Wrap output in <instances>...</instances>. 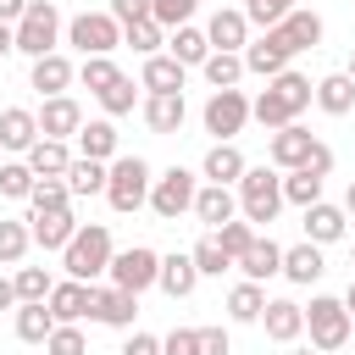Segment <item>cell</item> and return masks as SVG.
Instances as JSON below:
<instances>
[{
	"instance_id": "38",
	"label": "cell",
	"mask_w": 355,
	"mask_h": 355,
	"mask_svg": "<svg viewBox=\"0 0 355 355\" xmlns=\"http://www.w3.org/2000/svg\"><path fill=\"white\" fill-rule=\"evenodd\" d=\"M200 72H205L211 89H239V78H244V55H233V50H211Z\"/></svg>"
},
{
	"instance_id": "14",
	"label": "cell",
	"mask_w": 355,
	"mask_h": 355,
	"mask_svg": "<svg viewBox=\"0 0 355 355\" xmlns=\"http://www.w3.org/2000/svg\"><path fill=\"white\" fill-rule=\"evenodd\" d=\"M311 144H316V133H311L305 122H288V128H277V133L266 139V161H272L277 172H294V166H305Z\"/></svg>"
},
{
	"instance_id": "1",
	"label": "cell",
	"mask_w": 355,
	"mask_h": 355,
	"mask_svg": "<svg viewBox=\"0 0 355 355\" xmlns=\"http://www.w3.org/2000/svg\"><path fill=\"white\" fill-rule=\"evenodd\" d=\"M311 100H316V83L305 78V72H277V78H266V89L250 100V122H261L266 133H277V128H288V122H300L305 111H311Z\"/></svg>"
},
{
	"instance_id": "7",
	"label": "cell",
	"mask_w": 355,
	"mask_h": 355,
	"mask_svg": "<svg viewBox=\"0 0 355 355\" xmlns=\"http://www.w3.org/2000/svg\"><path fill=\"white\" fill-rule=\"evenodd\" d=\"M67 44L83 61L89 55H111V50H122V22L111 11H78V17H67Z\"/></svg>"
},
{
	"instance_id": "41",
	"label": "cell",
	"mask_w": 355,
	"mask_h": 355,
	"mask_svg": "<svg viewBox=\"0 0 355 355\" xmlns=\"http://www.w3.org/2000/svg\"><path fill=\"white\" fill-rule=\"evenodd\" d=\"M11 283H17V300H22V305L50 300V288H55V277H50L44 266H17V272H11Z\"/></svg>"
},
{
	"instance_id": "13",
	"label": "cell",
	"mask_w": 355,
	"mask_h": 355,
	"mask_svg": "<svg viewBox=\"0 0 355 355\" xmlns=\"http://www.w3.org/2000/svg\"><path fill=\"white\" fill-rule=\"evenodd\" d=\"M205 39H211V50H233V55H244V44L255 39L244 6H216L211 22H205Z\"/></svg>"
},
{
	"instance_id": "5",
	"label": "cell",
	"mask_w": 355,
	"mask_h": 355,
	"mask_svg": "<svg viewBox=\"0 0 355 355\" xmlns=\"http://www.w3.org/2000/svg\"><path fill=\"white\" fill-rule=\"evenodd\" d=\"M67 44V17L55 11V0H33L17 22V55L39 61V55H55Z\"/></svg>"
},
{
	"instance_id": "26",
	"label": "cell",
	"mask_w": 355,
	"mask_h": 355,
	"mask_svg": "<svg viewBox=\"0 0 355 355\" xmlns=\"http://www.w3.org/2000/svg\"><path fill=\"white\" fill-rule=\"evenodd\" d=\"M244 172H250V161H244L239 144H211L205 161H200V183H227V189H239Z\"/></svg>"
},
{
	"instance_id": "57",
	"label": "cell",
	"mask_w": 355,
	"mask_h": 355,
	"mask_svg": "<svg viewBox=\"0 0 355 355\" xmlns=\"http://www.w3.org/2000/svg\"><path fill=\"white\" fill-rule=\"evenodd\" d=\"M17 305H22V300H17V283L0 277V311H17Z\"/></svg>"
},
{
	"instance_id": "28",
	"label": "cell",
	"mask_w": 355,
	"mask_h": 355,
	"mask_svg": "<svg viewBox=\"0 0 355 355\" xmlns=\"http://www.w3.org/2000/svg\"><path fill=\"white\" fill-rule=\"evenodd\" d=\"M183 83H189V67H178L166 50L139 67V89H144V94H183Z\"/></svg>"
},
{
	"instance_id": "53",
	"label": "cell",
	"mask_w": 355,
	"mask_h": 355,
	"mask_svg": "<svg viewBox=\"0 0 355 355\" xmlns=\"http://www.w3.org/2000/svg\"><path fill=\"white\" fill-rule=\"evenodd\" d=\"M200 355H233L227 327H200Z\"/></svg>"
},
{
	"instance_id": "15",
	"label": "cell",
	"mask_w": 355,
	"mask_h": 355,
	"mask_svg": "<svg viewBox=\"0 0 355 355\" xmlns=\"http://www.w3.org/2000/svg\"><path fill=\"white\" fill-rule=\"evenodd\" d=\"M288 61H294V50L277 39V28L272 33H255L244 44V72H255V78H277V72H288Z\"/></svg>"
},
{
	"instance_id": "29",
	"label": "cell",
	"mask_w": 355,
	"mask_h": 355,
	"mask_svg": "<svg viewBox=\"0 0 355 355\" xmlns=\"http://www.w3.org/2000/svg\"><path fill=\"white\" fill-rule=\"evenodd\" d=\"M322 272H327V261H322V244L300 239V244H288V250H283V277H288V283L311 288V283H322Z\"/></svg>"
},
{
	"instance_id": "55",
	"label": "cell",
	"mask_w": 355,
	"mask_h": 355,
	"mask_svg": "<svg viewBox=\"0 0 355 355\" xmlns=\"http://www.w3.org/2000/svg\"><path fill=\"white\" fill-rule=\"evenodd\" d=\"M294 172H300V166H294ZM305 172L327 178V172H333V144H322V139H316V144H311V155H305Z\"/></svg>"
},
{
	"instance_id": "50",
	"label": "cell",
	"mask_w": 355,
	"mask_h": 355,
	"mask_svg": "<svg viewBox=\"0 0 355 355\" xmlns=\"http://www.w3.org/2000/svg\"><path fill=\"white\" fill-rule=\"evenodd\" d=\"M44 355H89V338H83V327H55V333L44 338Z\"/></svg>"
},
{
	"instance_id": "34",
	"label": "cell",
	"mask_w": 355,
	"mask_h": 355,
	"mask_svg": "<svg viewBox=\"0 0 355 355\" xmlns=\"http://www.w3.org/2000/svg\"><path fill=\"white\" fill-rule=\"evenodd\" d=\"M261 311H266V288L250 283V277H239L227 288V322H261Z\"/></svg>"
},
{
	"instance_id": "9",
	"label": "cell",
	"mask_w": 355,
	"mask_h": 355,
	"mask_svg": "<svg viewBox=\"0 0 355 355\" xmlns=\"http://www.w3.org/2000/svg\"><path fill=\"white\" fill-rule=\"evenodd\" d=\"M194 194H200V172H189V166H166V172H155V189H150V211H155L161 222L194 216Z\"/></svg>"
},
{
	"instance_id": "11",
	"label": "cell",
	"mask_w": 355,
	"mask_h": 355,
	"mask_svg": "<svg viewBox=\"0 0 355 355\" xmlns=\"http://www.w3.org/2000/svg\"><path fill=\"white\" fill-rule=\"evenodd\" d=\"M133 316H139V294H128V288H116V283H94V311H89V322L116 327V333H133Z\"/></svg>"
},
{
	"instance_id": "61",
	"label": "cell",
	"mask_w": 355,
	"mask_h": 355,
	"mask_svg": "<svg viewBox=\"0 0 355 355\" xmlns=\"http://www.w3.org/2000/svg\"><path fill=\"white\" fill-rule=\"evenodd\" d=\"M288 355H316V349H311V344H305V349H288Z\"/></svg>"
},
{
	"instance_id": "25",
	"label": "cell",
	"mask_w": 355,
	"mask_h": 355,
	"mask_svg": "<svg viewBox=\"0 0 355 355\" xmlns=\"http://www.w3.org/2000/svg\"><path fill=\"white\" fill-rule=\"evenodd\" d=\"M72 144H78V155H89V161H105V166L122 155V150H116V144H122V133H116V122H111V116H94V122H83Z\"/></svg>"
},
{
	"instance_id": "52",
	"label": "cell",
	"mask_w": 355,
	"mask_h": 355,
	"mask_svg": "<svg viewBox=\"0 0 355 355\" xmlns=\"http://www.w3.org/2000/svg\"><path fill=\"white\" fill-rule=\"evenodd\" d=\"M161 355H200V327H172L161 338Z\"/></svg>"
},
{
	"instance_id": "6",
	"label": "cell",
	"mask_w": 355,
	"mask_h": 355,
	"mask_svg": "<svg viewBox=\"0 0 355 355\" xmlns=\"http://www.w3.org/2000/svg\"><path fill=\"white\" fill-rule=\"evenodd\" d=\"M150 189H155V166L144 155H116L111 161V178H105V200L116 216H133L139 205H150Z\"/></svg>"
},
{
	"instance_id": "31",
	"label": "cell",
	"mask_w": 355,
	"mask_h": 355,
	"mask_svg": "<svg viewBox=\"0 0 355 355\" xmlns=\"http://www.w3.org/2000/svg\"><path fill=\"white\" fill-rule=\"evenodd\" d=\"M22 161L33 166V178H67V166L78 161V150H72L67 139H39V144H33Z\"/></svg>"
},
{
	"instance_id": "33",
	"label": "cell",
	"mask_w": 355,
	"mask_h": 355,
	"mask_svg": "<svg viewBox=\"0 0 355 355\" xmlns=\"http://www.w3.org/2000/svg\"><path fill=\"white\" fill-rule=\"evenodd\" d=\"M316 105H322L327 116H349V111H355V78H349V72L316 78Z\"/></svg>"
},
{
	"instance_id": "36",
	"label": "cell",
	"mask_w": 355,
	"mask_h": 355,
	"mask_svg": "<svg viewBox=\"0 0 355 355\" xmlns=\"http://www.w3.org/2000/svg\"><path fill=\"white\" fill-rule=\"evenodd\" d=\"M28 250H33V227H28V216H0V266H22Z\"/></svg>"
},
{
	"instance_id": "48",
	"label": "cell",
	"mask_w": 355,
	"mask_h": 355,
	"mask_svg": "<svg viewBox=\"0 0 355 355\" xmlns=\"http://www.w3.org/2000/svg\"><path fill=\"white\" fill-rule=\"evenodd\" d=\"M216 244H222V250H227V255L239 261V255H244V250L255 244V227H250L244 216H233V222H222V227H216Z\"/></svg>"
},
{
	"instance_id": "39",
	"label": "cell",
	"mask_w": 355,
	"mask_h": 355,
	"mask_svg": "<svg viewBox=\"0 0 355 355\" xmlns=\"http://www.w3.org/2000/svg\"><path fill=\"white\" fill-rule=\"evenodd\" d=\"M105 178H111V166L105 161H89V155H78L67 166V189L72 194H105Z\"/></svg>"
},
{
	"instance_id": "8",
	"label": "cell",
	"mask_w": 355,
	"mask_h": 355,
	"mask_svg": "<svg viewBox=\"0 0 355 355\" xmlns=\"http://www.w3.org/2000/svg\"><path fill=\"white\" fill-rule=\"evenodd\" d=\"M200 122H205L211 144H233L250 122V94L244 89H211V100L200 105Z\"/></svg>"
},
{
	"instance_id": "40",
	"label": "cell",
	"mask_w": 355,
	"mask_h": 355,
	"mask_svg": "<svg viewBox=\"0 0 355 355\" xmlns=\"http://www.w3.org/2000/svg\"><path fill=\"white\" fill-rule=\"evenodd\" d=\"M322 183H327V178H316V172H305V166H300V172H283V205H300V211L316 205V200H322Z\"/></svg>"
},
{
	"instance_id": "27",
	"label": "cell",
	"mask_w": 355,
	"mask_h": 355,
	"mask_svg": "<svg viewBox=\"0 0 355 355\" xmlns=\"http://www.w3.org/2000/svg\"><path fill=\"white\" fill-rule=\"evenodd\" d=\"M155 288L166 294V300H189L194 288H200V266H194V255L183 250H172V255H161V277H155Z\"/></svg>"
},
{
	"instance_id": "12",
	"label": "cell",
	"mask_w": 355,
	"mask_h": 355,
	"mask_svg": "<svg viewBox=\"0 0 355 355\" xmlns=\"http://www.w3.org/2000/svg\"><path fill=\"white\" fill-rule=\"evenodd\" d=\"M50 316H55V327H78L89 311H94V283H78V277H61L55 288H50Z\"/></svg>"
},
{
	"instance_id": "30",
	"label": "cell",
	"mask_w": 355,
	"mask_h": 355,
	"mask_svg": "<svg viewBox=\"0 0 355 355\" xmlns=\"http://www.w3.org/2000/svg\"><path fill=\"white\" fill-rule=\"evenodd\" d=\"M322 33H327V28H322V17H316L311 6H300V11H288V17L277 22V39H283L294 55H300V50H316V44H322Z\"/></svg>"
},
{
	"instance_id": "22",
	"label": "cell",
	"mask_w": 355,
	"mask_h": 355,
	"mask_svg": "<svg viewBox=\"0 0 355 355\" xmlns=\"http://www.w3.org/2000/svg\"><path fill=\"white\" fill-rule=\"evenodd\" d=\"M139 116H144V128H150V133L172 139V133L189 122V100H183V94H144Z\"/></svg>"
},
{
	"instance_id": "64",
	"label": "cell",
	"mask_w": 355,
	"mask_h": 355,
	"mask_svg": "<svg viewBox=\"0 0 355 355\" xmlns=\"http://www.w3.org/2000/svg\"><path fill=\"white\" fill-rule=\"evenodd\" d=\"M0 166H6V150H0Z\"/></svg>"
},
{
	"instance_id": "19",
	"label": "cell",
	"mask_w": 355,
	"mask_h": 355,
	"mask_svg": "<svg viewBox=\"0 0 355 355\" xmlns=\"http://www.w3.org/2000/svg\"><path fill=\"white\" fill-rule=\"evenodd\" d=\"M239 216V189H227V183H200V194H194V222L200 227H222V222H233Z\"/></svg>"
},
{
	"instance_id": "60",
	"label": "cell",
	"mask_w": 355,
	"mask_h": 355,
	"mask_svg": "<svg viewBox=\"0 0 355 355\" xmlns=\"http://www.w3.org/2000/svg\"><path fill=\"white\" fill-rule=\"evenodd\" d=\"M344 211L355 216V178H349V189H344Z\"/></svg>"
},
{
	"instance_id": "18",
	"label": "cell",
	"mask_w": 355,
	"mask_h": 355,
	"mask_svg": "<svg viewBox=\"0 0 355 355\" xmlns=\"http://www.w3.org/2000/svg\"><path fill=\"white\" fill-rule=\"evenodd\" d=\"M261 333H266L272 344H294V338L305 333V305L288 300V294L266 300V311H261Z\"/></svg>"
},
{
	"instance_id": "63",
	"label": "cell",
	"mask_w": 355,
	"mask_h": 355,
	"mask_svg": "<svg viewBox=\"0 0 355 355\" xmlns=\"http://www.w3.org/2000/svg\"><path fill=\"white\" fill-rule=\"evenodd\" d=\"M349 266H355V250H349Z\"/></svg>"
},
{
	"instance_id": "42",
	"label": "cell",
	"mask_w": 355,
	"mask_h": 355,
	"mask_svg": "<svg viewBox=\"0 0 355 355\" xmlns=\"http://www.w3.org/2000/svg\"><path fill=\"white\" fill-rule=\"evenodd\" d=\"M122 44H128V50H139V55L150 61V55H161V50H166V28H161V22H133V28H122Z\"/></svg>"
},
{
	"instance_id": "51",
	"label": "cell",
	"mask_w": 355,
	"mask_h": 355,
	"mask_svg": "<svg viewBox=\"0 0 355 355\" xmlns=\"http://www.w3.org/2000/svg\"><path fill=\"white\" fill-rule=\"evenodd\" d=\"M105 11H111L122 28H133V22H155V0H105Z\"/></svg>"
},
{
	"instance_id": "3",
	"label": "cell",
	"mask_w": 355,
	"mask_h": 355,
	"mask_svg": "<svg viewBox=\"0 0 355 355\" xmlns=\"http://www.w3.org/2000/svg\"><path fill=\"white\" fill-rule=\"evenodd\" d=\"M277 211H283V172L277 166H250L239 178V216L261 233V227L277 222Z\"/></svg>"
},
{
	"instance_id": "59",
	"label": "cell",
	"mask_w": 355,
	"mask_h": 355,
	"mask_svg": "<svg viewBox=\"0 0 355 355\" xmlns=\"http://www.w3.org/2000/svg\"><path fill=\"white\" fill-rule=\"evenodd\" d=\"M344 311L355 316V277H349V288H344Z\"/></svg>"
},
{
	"instance_id": "58",
	"label": "cell",
	"mask_w": 355,
	"mask_h": 355,
	"mask_svg": "<svg viewBox=\"0 0 355 355\" xmlns=\"http://www.w3.org/2000/svg\"><path fill=\"white\" fill-rule=\"evenodd\" d=\"M6 55H17V28H11V22H0V61H6Z\"/></svg>"
},
{
	"instance_id": "49",
	"label": "cell",
	"mask_w": 355,
	"mask_h": 355,
	"mask_svg": "<svg viewBox=\"0 0 355 355\" xmlns=\"http://www.w3.org/2000/svg\"><path fill=\"white\" fill-rule=\"evenodd\" d=\"M194 11H200V0H155V22H161L166 33H172V28H189Z\"/></svg>"
},
{
	"instance_id": "56",
	"label": "cell",
	"mask_w": 355,
	"mask_h": 355,
	"mask_svg": "<svg viewBox=\"0 0 355 355\" xmlns=\"http://www.w3.org/2000/svg\"><path fill=\"white\" fill-rule=\"evenodd\" d=\"M28 6H33V0H0V22H11V28H17Z\"/></svg>"
},
{
	"instance_id": "21",
	"label": "cell",
	"mask_w": 355,
	"mask_h": 355,
	"mask_svg": "<svg viewBox=\"0 0 355 355\" xmlns=\"http://www.w3.org/2000/svg\"><path fill=\"white\" fill-rule=\"evenodd\" d=\"M33 144H39V111L6 105V111H0V150H6V155H28Z\"/></svg>"
},
{
	"instance_id": "37",
	"label": "cell",
	"mask_w": 355,
	"mask_h": 355,
	"mask_svg": "<svg viewBox=\"0 0 355 355\" xmlns=\"http://www.w3.org/2000/svg\"><path fill=\"white\" fill-rule=\"evenodd\" d=\"M33 189H39V178H33V166L22 161V155H6V166H0V200H33Z\"/></svg>"
},
{
	"instance_id": "16",
	"label": "cell",
	"mask_w": 355,
	"mask_h": 355,
	"mask_svg": "<svg viewBox=\"0 0 355 355\" xmlns=\"http://www.w3.org/2000/svg\"><path fill=\"white\" fill-rule=\"evenodd\" d=\"M78 83V67L55 50V55H39V61H28V89H39V100H55V94H67Z\"/></svg>"
},
{
	"instance_id": "17",
	"label": "cell",
	"mask_w": 355,
	"mask_h": 355,
	"mask_svg": "<svg viewBox=\"0 0 355 355\" xmlns=\"http://www.w3.org/2000/svg\"><path fill=\"white\" fill-rule=\"evenodd\" d=\"M89 116H83V105L72 100V94H55V100H44L39 105V139H78V128H83Z\"/></svg>"
},
{
	"instance_id": "44",
	"label": "cell",
	"mask_w": 355,
	"mask_h": 355,
	"mask_svg": "<svg viewBox=\"0 0 355 355\" xmlns=\"http://www.w3.org/2000/svg\"><path fill=\"white\" fill-rule=\"evenodd\" d=\"M28 211H33V216H39V211H72V189H67V178H39Z\"/></svg>"
},
{
	"instance_id": "43",
	"label": "cell",
	"mask_w": 355,
	"mask_h": 355,
	"mask_svg": "<svg viewBox=\"0 0 355 355\" xmlns=\"http://www.w3.org/2000/svg\"><path fill=\"white\" fill-rule=\"evenodd\" d=\"M94 100H100V111H105V116H128L133 105H144V100H139V83H133V78H116V83H111V89H100Z\"/></svg>"
},
{
	"instance_id": "10",
	"label": "cell",
	"mask_w": 355,
	"mask_h": 355,
	"mask_svg": "<svg viewBox=\"0 0 355 355\" xmlns=\"http://www.w3.org/2000/svg\"><path fill=\"white\" fill-rule=\"evenodd\" d=\"M116 288H128V294H144V288H155V277H161V250H150V244H128V250H116L111 255V272H105Z\"/></svg>"
},
{
	"instance_id": "46",
	"label": "cell",
	"mask_w": 355,
	"mask_h": 355,
	"mask_svg": "<svg viewBox=\"0 0 355 355\" xmlns=\"http://www.w3.org/2000/svg\"><path fill=\"white\" fill-rule=\"evenodd\" d=\"M189 255H194V266H200V277H222V272L233 266V255H227V250L216 244V233H205V239H200V244H194Z\"/></svg>"
},
{
	"instance_id": "20",
	"label": "cell",
	"mask_w": 355,
	"mask_h": 355,
	"mask_svg": "<svg viewBox=\"0 0 355 355\" xmlns=\"http://www.w3.org/2000/svg\"><path fill=\"white\" fill-rule=\"evenodd\" d=\"M300 227H305V239L311 244H338L344 233H349V211L344 205H327V200H316V205H305V216H300Z\"/></svg>"
},
{
	"instance_id": "47",
	"label": "cell",
	"mask_w": 355,
	"mask_h": 355,
	"mask_svg": "<svg viewBox=\"0 0 355 355\" xmlns=\"http://www.w3.org/2000/svg\"><path fill=\"white\" fill-rule=\"evenodd\" d=\"M116 78H122V72H116V61H111V55H89V61L78 67V83H83L89 94H100V89H111Z\"/></svg>"
},
{
	"instance_id": "62",
	"label": "cell",
	"mask_w": 355,
	"mask_h": 355,
	"mask_svg": "<svg viewBox=\"0 0 355 355\" xmlns=\"http://www.w3.org/2000/svg\"><path fill=\"white\" fill-rule=\"evenodd\" d=\"M344 72H349V78H355V55H349V67H344Z\"/></svg>"
},
{
	"instance_id": "45",
	"label": "cell",
	"mask_w": 355,
	"mask_h": 355,
	"mask_svg": "<svg viewBox=\"0 0 355 355\" xmlns=\"http://www.w3.org/2000/svg\"><path fill=\"white\" fill-rule=\"evenodd\" d=\"M288 11H300V0H244V17H250V28H261V33H272Z\"/></svg>"
},
{
	"instance_id": "32",
	"label": "cell",
	"mask_w": 355,
	"mask_h": 355,
	"mask_svg": "<svg viewBox=\"0 0 355 355\" xmlns=\"http://www.w3.org/2000/svg\"><path fill=\"white\" fill-rule=\"evenodd\" d=\"M166 55L178 61V67H205V55H211V39H205V28H172L166 33Z\"/></svg>"
},
{
	"instance_id": "4",
	"label": "cell",
	"mask_w": 355,
	"mask_h": 355,
	"mask_svg": "<svg viewBox=\"0 0 355 355\" xmlns=\"http://www.w3.org/2000/svg\"><path fill=\"white\" fill-rule=\"evenodd\" d=\"M305 333H311V349L316 355H333L355 338V316L344 311V294H311L305 305Z\"/></svg>"
},
{
	"instance_id": "54",
	"label": "cell",
	"mask_w": 355,
	"mask_h": 355,
	"mask_svg": "<svg viewBox=\"0 0 355 355\" xmlns=\"http://www.w3.org/2000/svg\"><path fill=\"white\" fill-rule=\"evenodd\" d=\"M116 355H161V338H155V333H139V327H133V333L122 338V349H116Z\"/></svg>"
},
{
	"instance_id": "23",
	"label": "cell",
	"mask_w": 355,
	"mask_h": 355,
	"mask_svg": "<svg viewBox=\"0 0 355 355\" xmlns=\"http://www.w3.org/2000/svg\"><path fill=\"white\" fill-rule=\"evenodd\" d=\"M28 227H33V244H39V250H55V255H61V250L78 239L83 222H78L72 211H39V216L28 211Z\"/></svg>"
},
{
	"instance_id": "24",
	"label": "cell",
	"mask_w": 355,
	"mask_h": 355,
	"mask_svg": "<svg viewBox=\"0 0 355 355\" xmlns=\"http://www.w3.org/2000/svg\"><path fill=\"white\" fill-rule=\"evenodd\" d=\"M233 266H239L250 283H261V288H266V277H283V244H277V239H266V233H255V244H250Z\"/></svg>"
},
{
	"instance_id": "35",
	"label": "cell",
	"mask_w": 355,
	"mask_h": 355,
	"mask_svg": "<svg viewBox=\"0 0 355 355\" xmlns=\"http://www.w3.org/2000/svg\"><path fill=\"white\" fill-rule=\"evenodd\" d=\"M11 327H17L22 344H44V338L55 333V316H50V305L39 300V305H17V311H11Z\"/></svg>"
},
{
	"instance_id": "2",
	"label": "cell",
	"mask_w": 355,
	"mask_h": 355,
	"mask_svg": "<svg viewBox=\"0 0 355 355\" xmlns=\"http://www.w3.org/2000/svg\"><path fill=\"white\" fill-rule=\"evenodd\" d=\"M111 255H116L111 227H105V222H83L78 239L61 250V266H67V277H78V283H100V277L111 272Z\"/></svg>"
}]
</instances>
